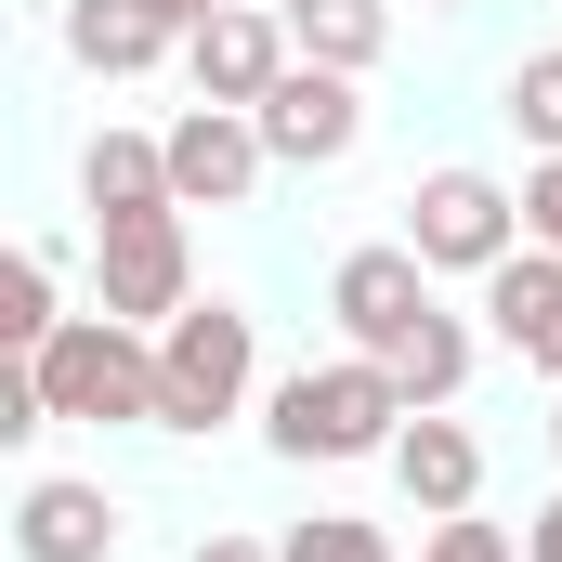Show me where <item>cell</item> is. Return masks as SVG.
Returning a JSON list of instances; mask_svg holds the SVG:
<instances>
[{
	"label": "cell",
	"instance_id": "obj_11",
	"mask_svg": "<svg viewBox=\"0 0 562 562\" xmlns=\"http://www.w3.org/2000/svg\"><path fill=\"white\" fill-rule=\"evenodd\" d=\"M393 484H406L431 524H445V510H471V484H484V445L445 419V406H419V419L393 431Z\"/></svg>",
	"mask_w": 562,
	"mask_h": 562
},
{
	"label": "cell",
	"instance_id": "obj_12",
	"mask_svg": "<svg viewBox=\"0 0 562 562\" xmlns=\"http://www.w3.org/2000/svg\"><path fill=\"white\" fill-rule=\"evenodd\" d=\"M13 550H26V562H105V550H119V510H105V484H26V510H13Z\"/></svg>",
	"mask_w": 562,
	"mask_h": 562
},
{
	"label": "cell",
	"instance_id": "obj_17",
	"mask_svg": "<svg viewBox=\"0 0 562 562\" xmlns=\"http://www.w3.org/2000/svg\"><path fill=\"white\" fill-rule=\"evenodd\" d=\"M66 314H53V249H13V276H0V340L13 353H40Z\"/></svg>",
	"mask_w": 562,
	"mask_h": 562
},
{
	"label": "cell",
	"instance_id": "obj_13",
	"mask_svg": "<svg viewBox=\"0 0 562 562\" xmlns=\"http://www.w3.org/2000/svg\"><path fill=\"white\" fill-rule=\"evenodd\" d=\"M170 40H183V26H170L157 0H66V53H79L92 79H144Z\"/></svg>",
	"mask_w": 562,
	"mask_h": 562
},
{
	"label": "cell",
	"instance_id": "obj_1",
	"mask_svg": "<svg viewBox=\"0 0 562 562\" xmlns=\"http://www.w3.org/2000/svg\"><path fill=\"white\" fill-rule=\"evenodd\" d=\"M419 419L406 406V380L380 367V353H340V367H301L276 380V458H393V431Z\"/></svg>",
	"mask_w": 562,
	"mask_h": 562
},
{
	"label": "cell",
	"instance_id": "obj_2",
	"mask_svg": "<svg viewBox=\"0 0 562 562\" xmlns=\"http://www.w3.org/2000/svg\"><path fill=\"white\" fill-rule=\"evenodd\" d=\"M249 367H262L249 314H236V301H183V314L157 327V431H223L249 406Z\"/></svg>",
	"mask_w": 562,
	"mask_h": 562
},
{
	"label": "cell",
	"instance_id": "obj_20",
	"mask_svg": "<svg viewBox=\"0 0 562 562\" xmlns=\"http://www.w3.org/2000/svg\"><path fill=\"white\" fill-rule=\"evenodd\" d=\"M419 562H524V550H510L497 524H471V510H445V524H431V550H419Z\"/></svg>",
	"mask_w": 562,
	"mask_h": 562
},
{
	"label": "cell",
	"instance_id": "obj_10",
	"mask_svg": "<svg viewBox=\"0 0 562 562\" xmlns=\"http://www.w3.org/2000/svg\"><path fill=\"white\" fill-rule=\"evenodd\" d=\"M484 314H497V340H510L537 380H562V249H537V236H524V249L484 276Z\"/></svg>",
	"mask_w": 562,
	"mask_h": 562
},
{
	"label": "cell",
	"instance_id": "obj_24",
	"mask_svg": "<svg viewBox=\"0 0 562 562\" xmlns=\"http://www.w3.org/2000/svg\"><path fill=\"white\" fill-rule=\"evenodd\" d=\"M157 13H170V26H183V40H196V26H210V13H223V0H157Z\"/></svg>",
	"mask_w": 562,
	"mask_h": 562
},
{
	"label": "cell",
	"instance_id": "obj_23",
	"mask_svg": "<svg viewBox=\"0 0 562 562\" xmlns=\"http://www.w3.org/2000/svg\"><path fill=\"white\" fill-rule=\"evenodd\" d=\"M196 562H276V550H249V537H196Z\"/></svg>",
	"mask_w": 562,
	"mask_h": 562
},
{
	"label": "cell",
	"instance_id": "obj_15",
	"mask_svg": "<svg viewBox=\"0 0 562 562\" xmlns=\"http://www.w3.org/2000/svg\"><path fill=\"white\" fill-rule=\"evenodd\" d=\"M380 367L406 380V406H458V380H471V327L431 301V314L406 327V340H393V353H380Z\"/></svg>",
	"mask_w": 562,
	"mask_h": 562
},
{
	"label": "cell",
	"instance_id": "obj_22",
	"mask_svg": "<svg viewBox=\"0 0 562 562\" xmlns=\"http://www.w3.org/2000/svg\"><path fill=\"white\" fill-rule=\"evenodd\" d=\"M524 562H562V497L537 510V524H524Z\"/></svg>",
	"mask_w": 562,
	"mask_h": 562
},
{
	"label": "cell",
	"instance_id": "obj_21",
	"mask_svg": "<svg viewBox=\"0 0 562 562\" xmlns=\"http://www.w3.org/2000/svg\"><path fill=\"white\" fill-rule=\"evenodd\" d=\"M524 236L562 249V157H537V183H524Z\"/></svg>",
	"mask_w": 562,
	"mask_h": 562
},
{
	"label": "cell",
	"instance_id": "obj_18",
	"mask_svg": "<svg viewBox=\"0 0 562 562\" xmlns=\"http://www.w3.org/2000/svg\"><path fill=\"white\" fill-rule=\"evenodd\" d=\"M510 132L537 144V157H562V53H524L510 66Z\"/></svg>",
	"mask_w": 562,
	"mask_h": 562
},
{
	"label": "cell",
	"instance_id": "obj_25",
	"mask_svg": "<svg viewBox=\"0 0 562 562\" xmlns=\"http://www.w3.org/2000/svg\"><path fill=\"white\" fill-rule=\"evenodd\" d=\"M550 445H562V406H550Z\"/></svg>",
	"mask_w": 562,
	"mask_h": 562
},
{
	"label": "cell",
	"instance_id": "obj_7",
	"mask_svg": "<svg viewBox=\"0 0 562 562\" xmlns=\"http://www.w3.org/2000/svg\"><path fill=\"white\" fill-rule=\"evenodd\" d=\"M262 119L249 105H196V119H170V196L183 210H236L249 183H262Z\"/></svg>",
	"mask_w": 562,
	"mask_h": 562
},
{
	"label": "cell",
	"instance_id": "obj_3",
	"mask_svg": "<svg viewBox=\"0 0 562 562\" xmlns=\"http://www.w3.org/2000/svg\"><path fill=\"white\" fill-rule=\"evenodd\" d=\"M26 367L53 419H157V353L132 340V314H66Z\"/></svg>",
	"mask_w": 562,
	"mask_h": 562
},
{
	"label": "cell",
	"instance_id": "obj_4",
	"mask_svg": "<svg viewBox=\"0 0 562 562\" xmlns=\"http://www.w3.org/2000/svg\"><path fill=\"white\" fill-rule=\"evenodd\" d=\"M406 249H419L431 276H497L524 249V196L497 170H431L419 196H406Z\"/></svg>",
	"mask_w": 562,
	"mask_h": 562
},
{
	"label": "cell",
	"instance_id": "obj_26",
	"mask_svg": "<svg viewBox=\"0 0 562 562\" xmlns=\"http://www.w3.org/2000/svg\"><path fill=\"white\" fill-rule=\"evenodd\" d=\"M431 13H458V0H431Z\"/></svg>",
	"mask_w": 562,
	"mask_h": 562
},
{
	"label": "cell",
	"instance_id": "obj_16",
	"mask_svg": "<svg viewBox=\"0 0 562 562\" xmlns=\"http://www.w3.org/2000/svg\"><path fill=\"white\" fill-rule=\"evenodd\" d=\"M288 40H301L314 66H353V79H367L380 40H393V13H380V0H288Z\"/></svg>",
	"mask_w": 562,
	"mask_h": 562
},
{
	"label": "cell",
	"instance_id": "obj_9",
	"mask_svg": "<svg viewBox=\"0 0 562 562\" xmlns=\"http://www.w3.org/2000/svg\"><path fill=\"white\" fill-rule=\"evenodd\" d=\"M196 301V276H183V210H132V223H105V314H183Z\"/></svg>",
	"mask_w": 562,
	"mask_h": 562
},
{
	"label": "cell",
	"instance_id": "obj_6",
	"mask_svg": "<svg viewBox=\"0 0 562 562\" xmlns=\"http://www.w3.org/2000/svg\"><path fill=\"white\" fill-rule=\"evenodd\" d=\"M183 66H196V105H262L288 66H301V40H288V13H249V0H223V13L183 40Z\"/></svg>",
	"mask_w": 562,
	"mask_h": 562
},
{
	"label": "cell",
	"instance_id": "obj_5",
	"mask_svg": "<svg viewBox=\"0 0 562 562\" xmlns=\"http://www.w3.org/2000/svg\"><path fill=\"white\" fill-rule=\"evenodd\" d=\"M249 119H262V144H276L288 170H327V157H353V144H367V105H353V66H314V53L288 66V79L262 92V105H249Z\"/></svg>",
	"mask_w": 562,
	"mask_h": 562
},
{
	"label": "cell",
	"instance_id": "obj_8",
	"mask_svg": "<svg viewBox=\"0 0 562 562\" xmlns=\"http://www.w3.org/2000/svg\"><path fill=\"white\" fill-rule=\"evenodd\" d=\"M327 314H340L353 353H393V340L431 314V262H419V249H353V262L327 276Z\"/></svg>",
	"mask_w": 562,
	"mask_h": 562
},
{
	"label": "cell",
	"instance_id": "obj_14",
	"mask_svg": "<svg viewBox=\"0 0 562 562\" xmlns=\"http://www.w3.org/2000/svg\"><path fill=\"white\" fill-rule=\"evenodd\" d=\"M79 196H92V223H132V210H183V196H170V144L105 132L92 157H79Z\"/></svg>",
	"mask_w": 562,
	"mask_h": 562
},
{
	"label": "cell",
	"instance_id": "obj_19",
	"mask_svg": "<svg viewBox=\"0 0 562 562\" xmlns=\"http://www.w3.org/2000/svg\"><path fill=\"white\" fill-rule=\"evenodd\" d=\"M276 562H393V537H380V524H353V510H314Z\"/></svg>",
	"mask_w": 562,
	"mask_h": 562
}]
</instances>
